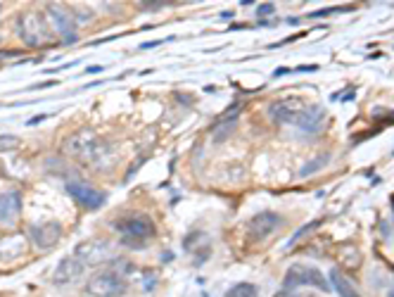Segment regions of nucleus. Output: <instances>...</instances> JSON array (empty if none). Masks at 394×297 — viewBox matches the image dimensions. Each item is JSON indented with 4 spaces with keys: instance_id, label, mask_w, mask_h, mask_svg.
<instances>
[{
    "instance_id": "0eeeda50",
    "label": "nucleus",
    "mask_w": 394,
    "mask_h": 297,
    "mask_svg": "<svg viewBox=\"0 0 394 297\" xmlns=\"http://www.w3.org/2000/svg\"><path fill=\"white\" fill-rule=\"evenodd\" d=\"M65 190L69 195L74 197L76 202L83 204L86 209H100L105 200H107V195L100 193V190H95L93 186H88V183H83L79 179H72L65 183Z\"/></svg>"
},
{
    "instance_id": "4468645a",
    "label": "nucleus",
    "mask_w": 394,
    "mask_h": 297,
    "mask_svg": "<svg viewBox=\"0 0 394 297\" xmlns=\"http://www.w3.org/2000/svg\"><path fill=\"white\" fill-rule=\"evenodd\" d=\"M24 250H26V238L22 236L0 240V259H17V257H22Z\"/></svg>"
},
{
    "instance_id": "6e6552de",
    "label": "nucleus",
    "mask_w": 394,
    "mask_h": 297,
    "mask_svg": "<svg viewBox=\"0 0 394 297\" xmlns=\"http://www.w3.org/2000/svg\"><path fill=\"white\" fill-rule=\"evenodd\" d=\"M22 217V193L19 190H5L0 193V226L15 229Z\"/></svg>"
},
{
    "instance_id": "a211bd4d",
    "label": "nucleus",
    "mask_w": 394,
    "mask_h": 297,
    "mask_svg": "<svg viewBox=\"0 0 394 297\" xmlns=\"http://www.w3.org/2000/svg\"><path fill=\"white\" fill-rule=\"evenodd\" d=\"M17 145H19L17 136H0V152L12 150V147H17Z\"/></svg>"
},
{
    "instance_id": "423d86ee",
    "label": "nucleus",
    "mask_w": 394,
    "mask_h": 297,
    "mask_svg": "<svg viewBox=\"0 0 394 297\" xmlns=\"http://www.w3.org/2000/svg\"><path fill=\"white\" fill-rule=\"evenodd\" d=\"M294 286H314L319 290H326L330 288L326 276H323L316 266H304V264H292L287 269V276H285V288H294Z\"/></svg>"
},
{
    "instance_id": "6ab92c4d",
    "label": "nucleus",
    "mask_w": 394,
    "mask_h": 297,
    "mask_svg": "<svg viewBox=\"0 0 394 297\" xmlns=\"http://www.w3.org/2000/svg\"><path fill=\"white\" fill-rule=\"evenodd\" d=\"M273 12H276V5H271V3H262V5L257 8V15H259V17L273 15Z\"/></svg>"
},
{
    "instance_id": "ddd939ff",
    "label": "nucleus",
    "mask_w": 394,
    "mask_h": 297,
    "mask_svg": "<svg viewBox=\"0 0 394 297\" xmlns=\"http://www.w3.org/2000/svg\"><path fill=\"white\" fill-rule=\"evenodd\" d=\"M278 226H280V217L276 212H262V214H257L250 222V236L255 240H264V238H269Z\"/></svg>"
},
{
    "instance_id": "aec40b11",
    "label": "nucleus",
    "mask_w": 394,
    "mask_h": 297,
    "mask_svg": "<svg viewBox=\"0 0 394 297\" xmlns=\"http://www.w3.org/2000/svg\"><path fill=\"white\" fill-rule=\"evenodd\" d=\"M88 72H90V74H97V72H102V67H97V65H95V67H90Z\"/></svg>"
},
{
    "instance_id": "f257e3e1",
    "label": "nucleus",
    "mask_w": 394,
    "mask_h": 297,
    "mask_svg": "<svg viewBox=\"0 0 394 297\" xmlns=\"http://www.w3.org/2000/svg\"><path fill=\"white\" fill-rule=\"evenodd\" d=\"M62 152L67 157H74L76 162H81V165L95 169V172L112 169L117 160L115 147L97 136L93 129H79L72 136H67L62 140Z\"/></svg>"
},
{
    "instance_id": "f8f14e48",
    "label": "nucleus",
    "mask_w": 394,
    "mask_h": 297,
    "mask_svg": "<svg viewBox=\"0 0 394 297\" xmlns=\"http://www.w3.org/2000/svg\"><path fill=\"white\" fill-rule=\"evenodd\" d=\"M119 231H124L129 238H136L138 243L140 240H150L154 238V224H152V219H147V217H129V219H124V222H119Z\"/></svg>"
},
{
    "instance_id": "1a4fd4ad",
    "label": "nucleus",
    "mask_w": 394,
    "mask_h": 297,
    "mask_svg": "<svg viewBox=\"0 0 394 297\" xmlns=\"http://www.w3.org/2000/svg\"><path fill=\"white\" fill-rule=\"evenodd\" d=\"M29 238L38 250H53L62 238V226L58 222L33 224L31 231H29Z\"/></svg>"
},
{
    "instance_id": "9b49d317",
    "label": "nucleus",
    "mask_w": 394,
    "mask_h": 297,
    "mask_svg": "<svg viewBox=\"0 0 394 297\" xmlns=\"http://www.w3.org/2000/svg\"><path fill=\"white\" fill-rule=\"evenodd\" d=\"M83 271H86V264H83L76 254H72V257H65L58 264V269H55V273H53V281L58 283V286H72V283L81 278Z\"/></svg>"
},
{
    "instance_id": "412c9836",
    "label": "nucleus",
    "mask_w": 394,
    "mask_h": 297,
    "mask_svg": "<svg viewBox=\"0 0 394 297\" xmlns=\"http://www.w3.org/2000/svg\"><path fill=\"white\" fill-rule=\"evenodd\" d=\"M385 297H394V288H392V290H387V295H385Z\"/></svg>"
},
{
    "instance_id": "39448f33",
    "label": "nucleus",
    "mask_w": 394,
    "mask_h": 297,
    "mask_svg": "<svg viewBox=\"0 0 394 297\" xmlns=\"http://www.w3.org/2000/svg\"><path fill=\"white\" fill-rule=\"evenodd\" d=\"M309 112V105L297 100V98H287V100H278L269 108V115L273 122L278 124H292V126H302Z\"/></svg>"
},
{
    "instance_id": "f3484780",
    "label": "nucleus",
    "mask_w": 394,
    "mask_h": 297,
    "mask_svg": "<svg viewBox=\"0 0 394 297\" xmlns=\"http://www.w3.org/2000/svg\"><path fill=\"white\" fill-rule=\"evenodd\" d=\"M328 160H330V155H321L319 160H314V165H307L304 169H302V176H309V174L319 172V169H323L328 165Z\"/></svg>"
},
{
    "instance_id": "dca6fc26",
    "label": "nucleus",
    "mask_w": 394,
    "mask_h": 297,
    "mask_svg": "<svg viewBox=\"0 0 394 297\" xmlns=\"http://www.w3.org/2000/svg\"><path fill=\"white\" fill-rule=\"evenodd\" d=\"M226 297H259V293L252 283H238V286L228 290Z\"/></svg>"
},
{
    "instance_id": "20e7f679",
    "label": "nucleus",
    "mask_w": 394,
    "mask_h": 297,
    "mask_svg": "<svg viewBox=\"0 0 394 297\" xmlns=\"http://www.w3.org/2000/svg\"><path fill=\"white\" fill-rule=\"evenodd\" d=\"M86 290L93 297H122L129 290V283L117 271H97L88 278Z\"/></svg>"
},
{
    "instance_id": "f03ea898",
    "label": "nucleus",
    "mask_w": 394,
    "mask_h": 297,
    "mask_svg": "<svg viewBox=\"0 0 394 297\" xmlns=\"http://www.w3.org/2000/svg\"><path fill=\"white\" fill-rule=\"evenodd\" d=\"M17 33L29 48L48 46L53 41L50 24H48L46 17L41 15V12H36V10L22 12V15L17 17Z\"/></svg>"
},
{
    "instance_id": "2eb2a0df",
    "label": "nucleus",
    "mask_w": 394,
    "mask_h": 297,
    "mask_svg": "<svg viewBox=\"0 0 394 297\" xmlns=\"http://www.w3.org/2000/svg\"><path fill=\"white\" fill-rule=\"evenodd\" d=\"M330 283H333V288L337 290V295L340 297H361L358 295V290L354 288V283H351L347 276H342L337 269L330 271Z\"/></svg>"
},
{
    "instance_id": "9d476101",
    "label": "nucleus",
    "mask_w": 394,
    "mask_h": 297,
    "mask_svg": "<svg viewBox=\"0 0 394 297\" xmlns=\"http://www.w3.org/2000/svg\"><path fill=\"white\" fill-rule=\"evenodd\" d=\"M76 257H79L83 264H102V261H110L115 254H112V245L102 243V240H86L76 247Z\"/></svg>"
},
{
    "instance_id": "7ed1b4c3",
    "label": "nucleus",
    "mask_w": 394,
    "mask_h": 297,
    "mask_svg": "<svg viewBox=\"0 0 394 297\" xmlns=\"http://www.w3.org/2000/svg\"><path fill=\"white\" fill-rule=\"evenodd\" d=\"M46 17H48V24H50V29L58 33V36L65 41V43H74V41L79 38V31H76V19H74L72 8H67V5L50 3V5H46Z\"/></svg>"
}]
</instances>
